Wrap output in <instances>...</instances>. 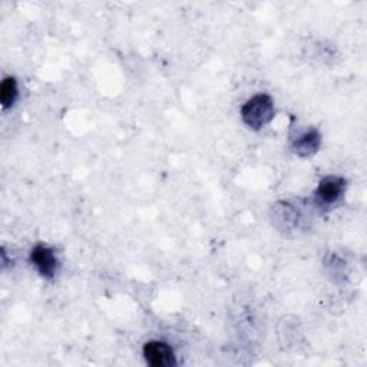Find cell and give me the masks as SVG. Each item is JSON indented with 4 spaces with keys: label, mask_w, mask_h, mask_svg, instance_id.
<instances>
[{
    "label": "cell",
    "mask_w": 367,
    "mask_h": 367,
    "mask_svg": "<svg viewBox=\"0 0 367 367\" xmlns=\"http://www.w3.org/2000/svg\"><path fill=\"white\" fill-rule=\"evenodd\" d=\"M243 121L253 129H261L274 118V104L268 95H256L241 109Z\"/></svg>",
    "instance_id": "6da1fadb"
},
{
    "label": "cell",
    "mask_w": 367,
    "mask_h": 367,
    "mask_svg": "<svg viewBox=\"0 0 367 367\" xmlns=\"http://www.w3.org/2000/svg\"><path fill=\"white\" fill-rule=\"evenodd\" d=\"M143 356L148 364L154 367H170L177 363L172 347L164 341L146 343L143 346Z\"/></svg>",
    "instance_id": "7a4b0ae2"
},
{
    "label": "cell",
    "mask_w": 367,
    "mask_h": 367,
    "mask_svg": "<svg viewBox=\"0 0 367 367\" xmlns=\"http://www.w3.org/2000/svg\"><path fill=\"white\" fill-rule=\"evenodd\" d=\"M344 180L339 177H326L320 181L317 191H316V198L320 204H333L336 202L343 191H344Z\"/></svg>",
    "instance_id": "3957f363"
},
{
    "label": "cell",
    "mask_w": 367,
    "mask_h": 367,
    "mask_svg": "<svg viewBox=\"0 0 367 367\" xmlns=\"http://www.w3.org/2000/svg\"><path fill=\"white\" fill-rule=\"evenodd\" d=\"M31 260L43 277L50 278L55 275V271L57 267V260L55 257V253L49 247H45V246L35 247L31 254Z\"/></svg>",
    "instance_id": "277c9868"
},
{
    "label": "cell",
    "mask_w": 367,
    "mask_h": 367,
    "mask_svg": "<svg viewBox=\"0 0 367 367\" xmlns=\"http://www.w3.org/2000/svg\"><path fill=\"white\" fill-rule=\"evenodd\" d=\"M320 133L317 131H309L295 141L292 148H295V153L300 157H310L314 153H317V150L320 148Z\"/></svg>",
    "instance_id": "5b68a950"
},
{
    "label": "cell",
    "mask_w": 367,
    "mask_h": 367,
    "mask_svg": "<svg viewBox=\"0 0 367 367\" xmlns=\"http://www.w3.org/2000/svg\"><path fill=\"white\" fill-rule=\"evenodd\" d=\"M18 97V85L13 78H5L2 85H0V102L4 108H11Z\"/></svg>",
    "instance_id": "8992f818"
}]
</instances>
